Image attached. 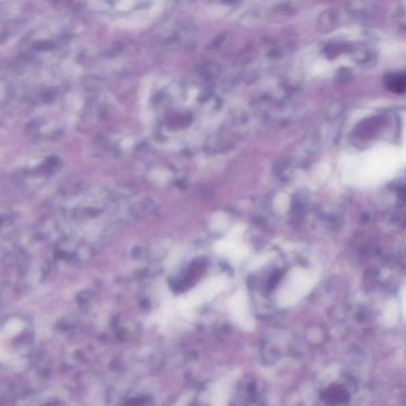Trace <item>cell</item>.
<instances>
[{"label": "cell", "instance_id": "6da1fadb", "mask_svg": "<svg viewBox=\"0 0 406 406\" xmlns=\"http://www.w3.org/2000/svg\"><path fill=\"white\" fill-rule=\"evenodd\" d=\"M387 88L394 93H406V73L390 74L385 80Z\"/></svg>", "mask_w": 406, "mask_h": 406}, {"label": "cell", "instance_id": "7a4b0ae2", "mask_svg": "<svg viewBox=\"0 0 406 406\" xmlns=\"http://www.w3.org/2000/svg\"><path fill=\"white\" fill-rule=\"evenodd\" d=\"M280 273H276L275 274V275L272 276V278L270 279V281H269L268 283V290H272L274 287L276 285L278 281L279 280V278H280Z\"/></svg>", "mask_w": 406, "mask_h": 406}, {"label": "cell", "instance_id": "3957f363", "mask_svg": "<svg viewBox=\"0 0 406 406\" xmlns=\"http://www.w3.org/2000/svg\"><path fill=\"white\" fill-rule=\"evenodd\" d=\"M401 197H402L403 199H406V189H405L402 191V192H401Z\"/></svg>", "mask_w": 406, "mask_h": 406}]
</instances>
